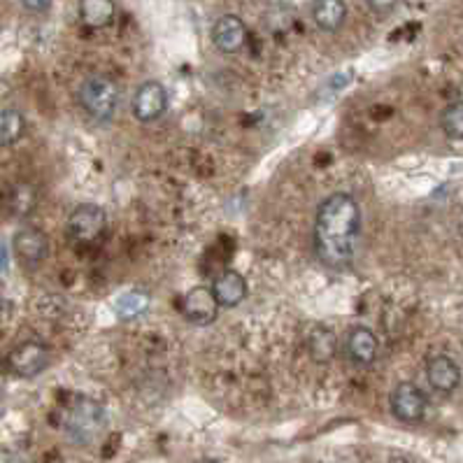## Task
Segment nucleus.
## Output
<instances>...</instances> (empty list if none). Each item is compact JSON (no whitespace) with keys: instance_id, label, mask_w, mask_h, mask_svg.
Masks as SVG:
<instances>
[{"instance_id":"f257e3e1","label":"nucleus","mask_w":463,"mask_h":463,"mask_svg":"<svg viewBox=\"0 0 463 463\" xmlns=\"http://www.w3.org/2000/svg\"><path fill=\"white\" fill-rule=\"evenodd\" d=\"M361 231V210L354 196L333 194L319 205L315 217L317 259L333 270H345L354 259V245Z\"/></svg>"},{"instance_id":"f03ea898","label":"nucleus","mask_w":463,"mask_h":463,"mask_svg":"<svg viewBox=\"0 0 463 463\" xmlns=\"http://www.w3.org/2000/svg\"><path fill=\"white\" fill-rule=\"evenodd\" d=\"M108 426V412L99 401L80 398L66 412V433L75 442H93Z\"/></svg>"},{"instance_id":"7ed1b4c3","label":"nucleus","mask_w":463,"mask_h":463,"mask_svg":"<svg viewBox=\"0 0 463 463\" xmlns=\"http://www.w3.org/2000/svg\"><path fill=\"white\" fill-rule=\"evenodd\" d=\"M119 87L109 77H89L80 87V103L93 119L108 121L119 108Z\"/></svg>"},{"instance_id":"20e7f679","label":"nucleus","mask_w":463,"mask_h":463,"mask_svg":"<svg viewBox=\"0 0 463 463\" xmlns=\"http://www.w3.org/2000/svg\"><path fill=\"white\" fill-rule=\"evenodd\" d=\"M105 226H108V214H105L103 207L93 205V203L77 205L68 219V233L80 245H91V242L99 241Z\"/></svg>"},{"instance_id":"39448f33","label":"nucleus","mask_w":463,"mask_h":463,"mask_svg":"<svg viewBox=\"0 0 463 463\" xmlns=\"http://www.w3.org/2000/svg\"><path fill=\"white\" fill-rule=\"evenodd\" d=\"M389 405H392V412L398 421L417 424V421L424 420L429 401H426V393L417 384H412V382H401L392 392Z\"/></svg>"},{"instance_id":"423d86ee","label":"nucleus","mask_w":463,"mask_h":463,"mask_svg":"<svg viewBox=\"0 0 463 463\" xmlns=\"http://www.w3.org/2000/svg\"><path fill=\"white\" fill-rule=\"evenodd\" d=\"M7 365L17 377H35L50 365V349L38 340H26L17 345L7 356Z\"/></svg>"},{"instance_id":"0eeeda50","label":"nucleus","mask_w":463,"mask_h":463,"mask_svg":"<svg viewBox=\"0 0 463 463\" xmlns=\"http://www.w3.org/2000/svg\"><path fill=\"white\" fill-rule=\"evenodd\" d=\"M180 307L186 322L196 324V326L213 324L219 312V303L214 300L213 289H207V287H194L191 291H186Z\"/></svg>"},{"instance_id":"6e6552de","label":"nucleus","mask_w":463,"mask_h":463,"mask_svg":"<svg viewBox=\"0 0 463 463\" xmlns=\"http://www.w3.org/2000/svg\"><path fill=\"white\" fill-rule=\"evenodd\" d=\"M168 108V91L161 82H145L133 96V115L137 121H154Z\"/></svg>"},{"instance_id":"1a4fd4ad","label":"nucleus","mask_w":463,"mask_h":463,"mask_svg":"<svg viewBox=\"0 0 463 463\" xmlns=\"http://www.w3.org/2000/svg\"><path fill=\"white\" fill-rule=\"evenodd\" d=\"M12 247H14V254H17V259L22 261V266L28 268L43 263L44 259H47V254H50V241H47V235L40 229H33V226L17 231L14 241H12Z\"/></svg>"},{"instance_id":"9d476101","label":"nucleus","mask_w":463,"mask_h":463,"mask_svg":"<svg viewBox=\"0 0 463 463\" xmlns=\"http://www.w3.org/2000/svg\"><path fill=\"white\" fill-rule=\"evenodd\" d=\"M426 377H429V384L436 392L452 393L461 384V368H458V364L452 356H433L426 364Z\"/></svg>"},{"instance_id":"9b49d317","label":"nucleus","mask_w":463,"mask_h":463,"mask_svg":"<svg viewBox=\"0 0 463 463\" xmlns=\"http://www.w3.org/2000/svg\"><path fill=\"white\" fill-rule=\"evenodd\" d=\"M213 40L217 44V50L223 54H235L242 50V44L247 40V26L242 24L241 17L235 14H226L219 19L213 28Z\"/></svg>"},{"instance_id":"f8f14e48","label":"nucleus","mask_w":463,"mask_h":463,"mask_svg":"<svg viewBox=\"0 0 463 463\" xmlns=\"http://www.w3.org/2000/svg\"><path fill=\"white\" fill-rule=\"evenodd\" d=\"M377 338L371 328L354 326L347 333L345 340V352H347L349 361L356 365H371L377 359Z\"/></svg>"},{"instance_id":"ddd939ff","label":"nucleus","mask_w":463,"mask_h":463,"mask_svg":"<svg viewBox=\"0 0 463 463\" xmlns=\"http://www.w3.org/2000/svg\"><path fill=\"white\" fill-rule=\"evenodd\" d=\"M213 296L219 307L241 306L247 296V279L235 270H223L213 284Z\"/></svg>"},{"instance_id":"4468645a","label":"nucleus","mask_w":463,"mask_h":463,"mask_svg":"<svg viewBox=\"0 0 463 463\" xmlns=\"http://www.w3.org/2000/svg\"><path fill=\"white\" fill-rule=\"evenodd\" d=\"M312 19L322 31L335 33L347 19L345 0H312Z\"/></svg>"},{"instance_id":"2eb2a0df","label":"nucleus","mask_w":463,"mask_h":463,"mask_svg":"<svg viewBox=\"0 0 463 463\" xmlns=\"http://www.w3.org/2000/svg\"><path fill=\"white\" fill-rule=\"evenodd\" d=\"M115 0H80V19L89 28H103L115 19Z\"/></svg>"},{"instance_id":"dca6fc26","label":"nucleus","mask_w":463,"mask_h":463,"mask_svg":"<svg viewBox=\"0 0 463 463\" xmlns=\"http://www.w3.org/2000/svg\"><path fill=\"white\" fill-rule=\"evenodd\" d=\"M26 121L17 109H3L0 112V147H10L14 142L22 140Z\"/></svg>"},{"instance_id":"f3484780","label":"nucleus","mask_w":463,"mask_h":463,"mask_svg":"<svg viewBox=\"0 0 463 463\" xmlns=\"http://www.w3.org/2000/svg\"><path fill=\"white\" fill-rule=\"evenodd\" d=\"M307 349H310L312 359L324 364V361H331L335 349H338V340L328 328H315L310 333V340H307Z\"/></svg>"},{"instance_id":"a211bd4d","label":"nucleus","mask_w":463,"mask_h":463,"mask_svg":"<svg viewBox=\"0 0 463 463\" xmlns=\"http://www.w3.org/2000/svg\"><path fill=\"white\" fill-rule=\"evenodd\" d=\"M440 126L447 137L463 140V103H452L442 109Z\"/></svg>"},{"instance_id":"6ab92c4d","label":"nucleus","mask_w":463,"mask_h":463,"mask_svg":"<svg viewBox=\"0 0 463 463\" xmlns=\"http://www.w3.org/2000/svg\"><path fill=\"white\" fill-rule=\"evenodd\" d=\"M147 303H149L147 294H142V291H131V294L121 296L119 303H117V312H119L121 319H133V317H137L140 312H145Z\"/></svg>"},{"instance_id":"aec40b11","label":"nucleus","mask_w":463,"mask_h":463,"mask_svg":"<svg viewBox=\"0 0 463 463\" xmlns=\"http://www.w3.org/2000/svg\"><path fill=\"white\" fill-rule=\"evenodd\" d=\"M35 205V191L31 189L28 184H19L12 189V198H10V210L14 214H28L33 210Z\"/></svg>"},{"instance_id":"412c9836","label":"nucleus","mask_w":463,"mask_h":463,"mask_svg":"<svg viewBox=\"0 0 463 463\" xmlns=\"http://www.w3.org/2000/svg\"><path fill=\"white\" fill-rule=\"evenodd\" d=\"M398 3H401V0H368V7L375 12L377 17H387V14H392V12L396 10Z\"/></svg>"},{"instance_id":"4be33fe9","label":"nucleus","mask_w":463,"mask_h":463,"mask_svg":"<svg viewBox=\"0 0 463 463\" xmlns=\"http://www.w3.org/2000/svg\"><path fill=\"white\" fill-rule=\"evenodd\" d=\"M22 3L28 12H44L52 5V0H22Z\"/></svg>"},{"instance_id":"5701e85b","label":"nucleus","mask_w":463,"mask_h":463,"mask_svg":"<svg viewBox=\"0 0 463 463\" xmlns=\"http://www.w3.org/2000/svg\"><path fill=\"white\" fill-rule=\"evenodd\" d=\"M458 233L463 235V210H461V214H458Z\"/></svg>"},{"instance_id":"b1692460","label":"nucleus","mask_w":463,"mask_h":463,"mask_svg":"<svg viewBox=\"0 0 463 463\" xmlns=\"http://www.w3.org/2000/svg\"><path fill=\"white\" fill-rule=\"evenodd\" d=\"M201 463H222V461H217V458H205V461H201Z\"/></svg>"},{"instance_id":"393cba45","label":"nucleus","mask_w":463,"mask_h":463,"mask_svg":"<svg viewBox=\"0 0 463 463\" xmlns=\"http://www.w3.org/2000/svg\"><path fill=\"white\" fill-rule=\"evenodd\" d=\"M0 298H3V287H0Z\"/></svg>"}]
</instances>
